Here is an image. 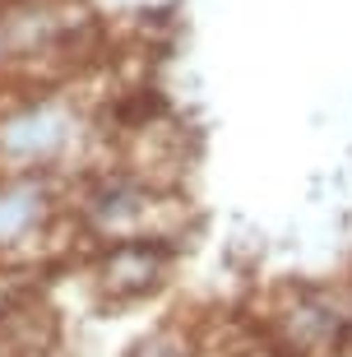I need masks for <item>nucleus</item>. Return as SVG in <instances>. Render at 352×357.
I'll return each instance as SVG.
<instances>
[{
	"label": "nucleus",
	"mask_w": 352,
	"mask_h": 357,
	"mask_svg": "<svg viewBox=\"0 0 352 357\" xmlns=\"http://www.w3.org/2000/svg\"><path fill=\"white\" fill-rule=\"evenodd\" d=\"M102 112L66 84H38L0 98V172L79 176L102 144Z\"/></svg>",
	"instance_id": "obj_1"
},
{
	"label": "nucleus",
	"mask_w": 352,
	"mask_h": 357,
	"mask_svg": "<svg viewBox=\"0 0 352 357\" xmlns=\"http://www.w3.org/2000/svg\"><path fill=\"white\" fill-rule=\"evenodd\" d=\"M255 334L278 357H343L352 348L348 283H283L264 302Z\"/></svg>",
	"instance_id": "obj_2"
},
{
	"label": "nucleus",
	"mask_w": 352,
	"mask_h": 357,
	"mask_svg": "<svg viewBox=\"0 0 352 357\" xmlns=\"http://www.w3.org/2000/svg\"><path fill=\"white\" fill-rule=\"evenodd\" d=\"M176 255H181V246L158 237L89 246V283L107 306H139L171 283Z\"/></svg>",
	"instance_id": "obj_4"
},
{
	"label": "nucleus",
	"mask_w": 352,
	"mask_h": 357,
	"mask_svg": "<svg viewBox=\"0 0 352 357\" xmlns=\"http://www.w3.org/2000/svg\"><path fill=\"white\" fill-rule=\"evenodd\" d=\"M348 292H352V278H348Z\"/></svg>",
	"instance_id": "obj_6"
},
{
	"label": "nucleus",
	"mask_w": 352,
	"mask_h": 357,
	"mask_svg": "<svg viewBox=\"0 0 352 357\" xmlns=\"http://www.w3.org/2000/svg\"><path fill=\"white\" fill-rule=\"evenodd\" d=\"M66 223L70 199L61 176L0 172V265H33Z\"/></svg>",
	"instance_id": "obj_3"
},
{
	"label": "nucleus",
	"mask_w": 352,
	"mask_h": 357,
	"mask_svg": "<svg viewBox=\"0 0 352 357\" xmlns=\"http://www.w3.org/2000/svg\"><path fill=\"white\" fill-rule=\"evenodd\" d=\"M125 357H213V344L204 325H195L190 316H171L158 320L144 339H135Z\"/></svg>",
	"instance_id": "obj_5"
}]
</instances>
